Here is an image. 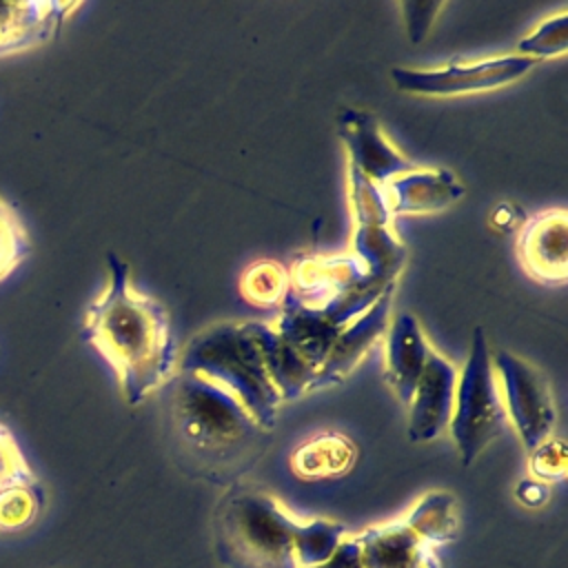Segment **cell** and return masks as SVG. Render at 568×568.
I'll use <instances>...</instances> for the list:
<instances>
[{"label": "cell", "instance_id": "6da1fadb", "mask_svg": "<svg viewBox=\"0 0 568 568\" xmlns=\"http://www.w3.org/2000/svg\"><path fill=\"white\" fill-rule=\"evenodd\" d=\"M109 284L89 304L80 337L113 368L124 399L142 404L178 366V346L166 308L131 284L129 264L106 253Z\"/></svg>", "mask_w": 568, "mask_h": 568}, {"label": "cell", "instance_id": "7a4b0ae2", "mask_svg": "<svg viewBox=\"0 0 568 568\" xmlns=\"http://www.w3.org/2000/svg\"><path fill=\"white\" fill-rule=\"evenodd\" d=\"M171 419L182 453L204 477H233L246 470L266 435L246 408L222 386L178 371Z\"/></svg>", "mask_w": 568, "mask_h": 568}, {"label": "cell", "instance_id": "3957f363", "mask_svg": "<svg viewBox=\"0 0 568 568\" xmlns=\"http://www.w3.org/2000/svg\"><path fill=\"white\" fill-rule=\"evenodd\" d=\"M178 371L226 388L264 433L275 428L282 397L266 373L248 322H217L200 331L180 355Z\"/></svg>", "mask_w": 568, "mask_h": 568}, {"label": "cell", "instance_id": "277c9868", "mask_svg": "<svg viewBox=\"0 0 568 568\" xmlns=\"http://www.w3.org/2000/svg\"><path fill=\"white\" fill-rule=\"evenodd\" d=\"M295 517L275 495L237 488L215 517V550L229 568H297Z\"/></svg>", "mask_w": 568, "mask_h": 568}, {"label": "cell", "instance_id": "5b68a950", "mask_svg": "<svg viewBox=\"0 0 568 568\" xmlns=\"http://www.w3.org/2000/svg\"><path fill=\"white\" fill-rule=\"evenodd\" d=\"M490 355L484 328L477 326L473 331L468 359L462 373H457L453 415L448 422L464 466H470L484 448L504 433L508 419Z\"/></svg>", "mask_w": 568, "mask_h": 568}, {"label": "cell", "instance_id": "8992f818", "mask_svg": "<svg viewBox=\"0 0 568 568\" xmlns=\"http://www.w3.org/2000/svg\"><path fill=\"white\" fill-rule=\"evenodd\" d=\"M537 60L519 53H506L477 62H448L433 69L393 67L390 80L402 93L422 98H453L493 91L528 75Z\"/></svg>", "mask_w": 568, "mask_h": 568}, {"label": "cell", "instance_id": "52a82bcc", "mask_svg": "<svg viewBox=\"0 0 568 568\" xmlns=\"http://www.w3.org/2000/svg\"><path fill=\"white\" fill-rule=\"evenodd\" d=\"M490 357L506 417L530 453L550 437L557 419L550 384L537 366L510 351H497Z\"/></svg>", "mask_w": 568, "mask_h": 568}, {"label": "cell", "instance_id": "ba28073f", "mask_svg": "<svg viewBox=\"0 0 568 568\" xmlns=\"http://www.w3.org/2000/svg\"><path fill=\"white\" fill-rule=\"evenodd\" d=\"M337 138L348 155V166L375 184H384L417 166L384 135L377 118L366 109H342L337 115Z\"/></svg>", "mask_w": 568, "mask_h": 568}, {"label": "cell", "instance_id": "9c48e42d", "mask_svg": "<svg viewBox=\"0 0 568 568\" xmlns=\"http://www.w3.org/2000/svg\"><path fill=\"white\" fill-rule=\"evenodd\" d=\"M521 268L544 286H561L568 280V215L564 209L539 211L528 217L517 235Z\"/></svg>", "mask_w": 568, "mask_h": 568}, {"label": "cell", "instance_id": "30bf717a", "mask_svg": "<svg viewBox=\"0 0 568 568\" xmlns=\"http://www.w3.org/2000/svg\"><path fill=\"white\" fill-rule=\"evenodd\" d=\"M457 368L433 346L426 355L424 371L408 402V439L413 444L430 442L448 428L455 402Z\"/></svg>", "mask_w": 568, "mask_h": 568}, {"label": "cell", "instance_id": "8fae6325", "mask_svg": "<svg viewBox=\"0 0 568 568\" xmlns=\"http://www.w3.org/2000/svg\"><path fill=\"white\" fill-rule=\"evenodd\" d=\"M288 273V293L308 308H326L353 284L368 275L366 266L351 255H302Z\"/></svg>", "mask_w": 568, "mask_h": 568}, {"label": "cell", "instance_id": "7c38bea8", "mask_svg": "<svg viewBox=\"0 0 568 568\" xmlns=\"http://www.w3.org/2000/svg\"><path fill=\"white\" fill-rule=\"evenodd\" d=\"M80 2L0 0V58L51 42Z\"/></svg>", "mask_w": 568, "mask_h": 568}, {"label": "cell", "instance_id": "4fadbf2b", "mask_svg": "<svg viewBox=\"0 0 568 568\" xmlns=\"http://www.w3.org/2000/svg\"><path fill=\"white\" fill-rule=\"evenodd\" d=\"M379 186L390 215L439 213L464 197V184L448 169L415 166Z\"/></svg>", "mask_w": 568, "mask_h": 568}, {"label": "cell", "instance_id": "5bb4252c", "mask_svg": "<svg viewBox=\"0 0 568 568\" xmlns=\"http://www.w3.org/2000/svg\"><path fill=\"white\" fill-rule=\"evenodd\" d=\"M390 297L393 293L379 297L366 313H362L357 320H353L339 331L328 355L317 368L315 390L342 384L362 364V359L388 328Z\"/></svg>", "mask_w": 568, "mask_h": 568}, {"label": "cell", "instance_id": "9a60e30c", "mask_svg": "<svg viewBox=\"0 0 568 568\" xmlns=\"http://www.w3.org/2000/svg\"><path fill=\"white\" fill-rule=\"evenodd\" d=\"M353 537L362 568H439L435 548L408 528L402 517L368 526Z\"/></svg>", "mask_w": 568, "mask_h": 568}, {"label": "cell", "instance_id": "2e32d148", "mask_svg": "<svg viewBox=\"0 0 568 568\" xmlns=\"http://www.w3.org/2000/svg\"><path fill=\"white\" fill-rule=\"evenodd\" d=\"M430 344L413 313H402L386 328V382L408 404L424 371Z\"/></svg>", "mask_w": 568, "mask_h": 568}, {"label": "cell", "instance_id": "e0dca14e", "mask_svg": "<svg viewBox=\"0 0 568 568\" xmlns=\"http://www.w3.org/2000/svg\"><path fill=\"white\" fill-rule=\"evenodd\" d=\"M273 328L313 368H320L335 337L342 331L335 324H331L322 311L304 306L288 291L282 300V311Z\"/></svg>", "mask_w": 568, "mask_h": 568}, {"label": "cell", "instance_id": "ac0fdd59", "mask_svg": "<svg viewBox=\"0 0 568 568\" xmlns=\"http://www.w3.org/2000/svg\"><path fill=\"white\" fill-rule=\"evenodd\" d=\"M251 333L257 342L262 353L266 373L277 388L282 402L297 399L317 386V368L304 362L280 335L271 324L264 322H248Z\"/></svg>", "mask_w": 568, "mask_h": 568}, {"label": "cell", "instance_id": "d6986e66", "mask_svg": "<svg viewBox=\"0 0 568 568\" xmlns=\"http://www.w3.org/2000/svg\"><path fill=\"white\" fill-rule=\"evenodd\" d=\"M353 255L366 266L371 275L397 282L406 266L408 248L395 235L390 224L359 222L353 231Z\"/></svg>", "mask_w": 568, "mask_h": 568}, {"label": "cell", "instance_id": "ffe728a7", "mask_svg": "<svg viewBox=\"0 0 568 568\" xmlns=\"http://www.w3.org/2000/svg\"><path fill=\"white\" fill-rule=\"evenodd\" d=\"M353 442L337 433H322L300 444L291 455V468L304 479H328L344 475L355 464Z\"/></svg>", "mask_w": 568, "mask_h": 568}, {"label": "cell", "instance_id": "44dd1931", "mask_svg": "<svg viewBox=\"0 0 568 568\" xmlns=\"http://www.w3.org/2000/svg\"><path fill=\"white\" fill-rule=\"evenodd\" d=\"M402 519L433 548L450 544L459 535L457 499L446 490L422 495Z\"/></svg>", "mask_w": 568, "mask_h": 568}, {"label": "cell", "instance_id": "7402d4cb", "mask_svg": "<svg viewBox=\"0 0 568 568\" xmlns=\"http://www.w3.org/2000/svg\"><path fill=\"white\" fill-rule=\"evenodd\" d=\"M346 535H348L346 528L337 521L302 519L295 530L297 568H313L326 561Z\"/></svg>", "mask_w": 568, "mask_h": 568}, {"label": "cell", "instance_id": "603a6c76", "mask_svg": "<svg viewBox=\"0 0 568 568\" xmlns=\"http://www.w3.org/2000/svg\"><path fill=\"white\" fill-rule=\"evenodd\" d=\"M286 291H288V273L282 264L273 260L253 262L240 277L242 297L262 308L282 304Z\"/></svg>", "mask_w": 568, "mask_h": 568}, {"label": "cell", "instance_id": "cb8c5ba5", "mask_svg": "<svg viewBox=\"0 0 568 568\" xmlns=\"http://www.w3.org/2000/svg\"><path fill=\"white\" fill-rule=\"evenodd\" d=\"M31 255V240L18 209L0 195V284Z\"/></svg>", "mask_w": 568, "mask_h": 568}, {"label": "cell", "instance_id": "d4e9b609", "mask_svg": "<svg viewBox=\"0 0 568 568\" xmlns=\"http://www.w3.org/2000/svg\"><path fill=\"white\" fill-rule=\"evenodd\" d=\"M44 508V488L40 481L16 486L0 495V532L29 528Z\"/></svg>", "mask_w": 568, "mask_h": 568}, {"label": "cell", "instance_id": "484cf974", "mask_svg": "<svg viewBox=\"0 0 568 568\" xmlns=\"http://www.w3.org/2000/svg\"><path fill=\"white\" fill-rule=\"evenodd\" d=\"M519 55H528L532 60L559 58L568 49V11L561 9L555 16L544 18L517 47Z\"/></svg>", "mask_w": 568, "mask_h": 568}, {"label": "cell", "instance_id": "4316f807", "mask_svg": "<svg viewBox=\"0 0 568 568\" xmlns=\"http://www.w3.org/2000/svg\"><path fill=\"white\" fill-rule=\"evenodd\" d=\"M40 481L31 466L27 464V457L13 437V433L0 424V495L16 486H27Z\"/></svg>", "mask_w": 568, "mask_h": 568}, {"label": "cell", "instance_id": "83f0119b", "mask_svg": "<svg viewBox=\"0 0 568 568\" xmlns=\"http://www.w3.org/2000/svg\"><path fill=\"white\" fill-rule=\"evenodd\" d=\"M528 470L532 479L550 484V481H564L568 473V450L561 439H544L537 448L530 450L528 457Z\"/></svg>", "mask_w": 568, "mask_h": 568}, {"label": "cell", "instance_id": "f1b7e54d", "mask_svg": "<svg viewBox=\"0 0 568 568\" xmlns=\"http://www.w3.org/2000/svg\"><path fill=\"white\" fill-rule=\"evenodd\" d=\"M444 2H402L399 9L404 13L406 33L413 42H422L435 22L437 13L444 9Z\"/></svg>", "mask_w": 568, "mask_h": 568}, {"label": "cell", "instance_id": "f546056e", "mask_svg": "<svg viewBox=\"0 0 568 568\" xmlns=\"http://www.w3.org/2000/svg\"><path fill=\"white\" fill-rule=\"evenodd\" d=\"M313 568H362L359 548H357L355 537L348 532V535L339 541V546L335 548V552H333L326 561H322V564H317V566H313Z\"/></svg>", "mask_w": 568, "mask_h": 568}, {"label": "cell", "instance_id": "4dcf8cb0", "mask_svg": "<svg viewBox=\"0 0 568 568\" xmlns=\"http://www.w3.org/2000/svg\"><path fill=\"white\" fill-rule=\"evenodd\" d=\"M515 497L528 508H539L550 499V486L528 477L515 486Z\"/></svg>", "mask_w": 568, "mask_h": 568}, {"label": "cell", "instance_id": "1f68e13d", "mask_svg": "<svg viewBox=\"0 0 568 568\" xmlns=\"http://www.w3.org/2000/svg\"><path fill=\"white\" fill-rule=\"evenodd\" d=\"M515 217H517V209L506 202L493 211V224H497L501 229H510L515 224Z\"/></svg>", "mask_w": 568, "mask_h": 568}]
</instances>
